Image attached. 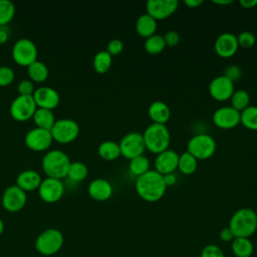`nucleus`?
<instances>
[{
    "mask_svg": "<svg viewBox=\"0 0 257 257\" xmlns=\"http://www.w3.org/2000/svg\"><path fill=\"white\" fill-rule=\"evenodd\" d=\"M37 107L52 109L59 103V93L50 86H39L35 88L32 94Z\"/></svg>",
    "mask_w": 257,
    "mask_h": 257,
    "instance_id": "obj_19",
    "label": "nucleus"
},
{
    "mask_svg": "<svg viewBox=\"0 0 257 257\" xmlns=\"http://www.w3.org/2000/svg\"><path fill=\"white\" fill-rule=\"evenodd\" d=\"M123 49V42L120 39L114 38L111 39L106 46V51L112 56V55H117L119 54Z\"/></svg>",
    "mask_w": 257,
    "mask_h": 257,
    "instance_id": "obj_41",
    "label": "nucleus"
},
{
    "mask_svg": "<svg viewBox=\"0 0 257 257\" xmlns=\"http://www.w3.org/2000/svg\"><path fill=\"white\" fill-rule=\"evenodd\" d=\"M240 123L250 131H257V105H249L240 111Z\"/></svg>",
    "mask_w": 257,
    "mask_h": 257,
    "instance_id": "obj_29",
    "label": "nucleus"
},
{
    "mask_svg": "<svg viewBox=\"0 0 257 257\" xmlns=\"http://www.w3.org/2000/svg\"><path fill=\"white\" fill-rule=\"evenodd\" d=\"M3 231H4V223H3V221L0 219V235L3 233Z\"/></svg>",
    "mask_w": 257,
    "mask_h": 257,
    "instance_id": "obj_49",
    "label": "nucleus"
},
{
    "mask_svg": "<svg viewBox=\"0 0 257 257\" xmlns=\"http://www.w3.org/2000/svg\"><path fill=\"white\" fill-rule=\"evenodd\" d=\"M18 91L19 94H24V95H32L35 88L34 84L30 79H22L18 83Z\"/></svg>",
    "mask_w": 257,
    "mask_h": 257,
    "instance_id": "obj_40",
    "label": "nucleus"
},
{
    "mask_svg": "<svg viewBox=\"0 0 257 257\" xmlns=\"http://www.w3.org/2000/svg\"><path fill=\"white\" fill-rule=\"evenodd\" d=\"M15 14V5L11 0H0V25L8 23Z\"/></svg>",
    "mask_w": 257,
    "mask_h": 257,
    "instance_id": "obj_35",
    "label": "nucleus"
},
{
    "mask_svg": "<svg viewBox=\"0 0 257 257\" xmlns=\"http://www.w3.org/2000/svg\"><path fill=\"white\" fill-rule=\"evenodd\" d=\"M52 139L59 143H69L75 140L79 134V125L72 118L56 119L50 130Z\"/></svg>",
    "mask_w": 257,
    "mask_h": 257,
    "instance_id": "obj_8",
    "label": "nucleus"
},
{
    "mask_svg": "<svg viewBox=\"0 0 257 257\" xmlns=\"http://www.w3.org/2000/svg\"><path fill=\"white\" fill-rule=\"evenodd\" d=\"M200 257H225L221 247L216 244H208L203 247Z\"/></svg>",
    "mask_w": 257,
    "mask_h": 257,
    "instance_id": "obj_37",
    "label": "nucleus"
},
{
    "mask_svg": "<svg viewBox=\"0 0 257 257\" xmlns=\"http://www.w3.org/2000/svg\"><path fill=\"white\" fill-rule=\"evenodd\" d=\"M223 75L226 76L227 78H229L231 81L235 82L240 79V77L242 75V69L240 68V66H238L236 64L228 65L227 67H225Z\"/></svg>",
    "mask_w": 257,
    "mask_h": 257,
    "instance_id": "obj_39",
    "label": "nucleus"
},
{
    "mask_svg": "<svg viewBox=\"0 0 257 257\" xmlns=\"http://www.w3.org/2000/svg\"><path fill=\"white\" fill-rule=\"evenodd\" d=\"M239 4L245 9H251L257 5V0H240Z\"/></svg>",
    "mask_w": 257,
    "mask_h": 257,
    "instance_id": "obj_45",
    "label": "nucleus"
},
{
    "mask_svg": "<svg viewBox=\"0 0 257 257\" xmlns=\"http://www.w3.org/2000/svg\"><path fill=\"white\" fill-rule=\"evenodd\" d=\"M164 37V40H165V43H166V46L169 45V46H175L179 43L180 41V34L175 31V30H169L165 33V35H163Z\"/></svg>",
    "mask_w": 257,
    "mask_h": 257,
    "instance_id": "obj_42",
    "label": "nucleus"
},
{
    "mask_svg": "<svg viewBox=\"0 0 257 257\" xmlns=\"http://www.w3.org/2000/svg\"><path fill=\"white\" fill-rule=\"evenodd\" d=\"M219 237L223 242H232L235 239V236L229 227L223 228L219 233Z\"/></svg>",
    "mask_w": 257,
    "mask_h": 257,
    "instance_id": "obj_43",
    "label": "nucleus"
},
{
    "mask_svg": "<svg viewBox=\"0 0 257 257\" xmlns=\"http://www.w3.org/2000/svg\"><path fill=\"white\" fill-rule=\"evenodd\" d=\"M135 188L137 194L149 203L160 201L167 191L163 175L155 170H150L144 175L137 177Z\"/></svg>",
    "mask_w": 257,
    "mask_h": 257,
    "instance_id": "obj_1",
    "label": "nucleus"
},
{
    "mask_svg": "<svg viewBox=\"0 0 257 257\" xmlns=\"http://www.w3.org/2000/svg\"><path fill=\"white\" fill-rule=\"evenodd\" d=\"M198 167V160L187 151L179 155L178 169L184 175H192L196 172Z\"/></svg>",
    "mask_w": 257,
    "mask_h": 257,
    "instance_id": "obj_27",
    "label": "nucleus"
},
{
    "mask_svg": "<svg viewBox=\"0 0 257 257\" xmlns=\"http://www.w3.org/2000/svg\"><path fill=\"white\" fill-rule=\"evenodd\" d=\"M112 56L106 50H100L95 53L92 60V65L96 72L104 73L110 68Z\"/></svg>",
    "mask_w": 257,
    "mask_h": 257,
    "instance_id": "obj_30",
    "label": "nucleus"
},
{
    "mask_svg": "<svg viewBox=\"0 0 257 257\" xmlns=\"http://www.w3.org/2000/svg\"><path fill=\"white\" fill-rule=\"evenodd\" d=\"M32 117L36 126L44 130H48V131L51 130V127L53 126L56 120L54 113L52 112L51 109L41 108V107L36 108Z\"/></svg>",
    "mask_w": 257,
    "mask_h": 257,
    "instance_id": "obj_25",
    "label": "nucleus"
},
{
    "mask_svg": "<svg viewBox=\"0 0 257 257\" xmlns=\"http://www.w3.org/2000/svg\"><path fill=\"white\" fill-rule=\"evenodd\" d=\"M87 191L92 199L96 201H105L109 199L112 194V186L107 180L96 178L89 183Z\"/></svg>",
    "mask_w": 257,
    "mask_h": 257,
    "instance_id": "obj_20",
    "label": "nucleus"
},
{
    "mask_svg": "<svg viewBox=\"0 0 257 257\" xmlns=\"http://www.w3.org/2000/svg\"><path fill=\"white\" fill-rule=\"evenodd\" d=\"M209 93L217 101H226L231 98L234 92V82L226 76L218 75L209 83Z\"/></svg>",
    "mask_w": 257,
    "mask_h": 257,
    "instance_id": "obj_15",
    "label": "nucleus"
},
{
    "mask_svg": "<svg viewBox=\"0 0 257 257\" xmlns=\"http://www.w3.org/2000/svg\"><path fill=\"white\" fill-rule=\"evenodd\" d=\"M144 47H145V50L150 54L161 53L166 47V43H165L163 35L156 33V34L146 38Z\"/></svg>",
    "mask_w": 257,
    "mask_h": 257,
    "instance_id": "obj_33",
    "label": "nucleus"
},
{
    "mask_svg": "<svg viewBox=\"0 0 257 257\" xmlns=\"http://www.w3.org/2000/svg\"><path fill=\"white\" fill-rule=\"evenodd\" d=\"M184 4L189 8H198L203 4V0H185Z\"/></svg>",
    "mask_w": 257,
    "mask_h": 257,
    "instance_id": "obj_46",
    "label": "nucleus"
},
{
    "mask_svg": "<svg viewBox=\"0 0 257 257\" xmlns=\"http://www.w3.org/2000/svg\"><path fill=\"white\" fill-rule=\"evenodd\" d=\"M216 142L208 134H197L193 136L187 144V152L198 161L211 158L216 151Z\"/></svg>",
    "mask_w": 257,
    "mask_h": 257,
    "instance_id": "obj_5",
    "label": "nucleus"
},
{
    "mask_svg": "<svg viewBox=\"0 0 257 257\" xmlns=\"http://www.w3.org/2000/svg\"><path fill=\"white\" fill-rule=\"evenodd\" d=\"M237 40H238L239 47L248 49V48L252 47L255 44L256 37L252 32L245 30V31H241L237 35Z\"/></svg>",
    "mask_w": 257,
    "mask_h": 257,
    "instance_id": "obj_36",
    "label": "nucleus"
},
{
    "mask_svg": "<svg viewBox=\"0 0 257 257\" xmlns=\"http://www.w3.org/2000/svg\"><path fill=\"white\" fill-rule=\"evenodd\" d=\"M164 181H165V184L168 187H172L174 185L177 184V176L175 175V173H171V174H167V175H164Z\"/></svg>",
    "mask_w": 257,
    "mask_h": 257,
    "instance_id": "obj_44",
    "label": "nucleus"
},
{
    "mask_svg": "<svg viewBox=\"0 0 257 257\" xmlns=\"http://www.w3.org/2000/svg\"><path fill=\"white\" fill-rule=\"evenodd\" d=\"M68 155L58 149L48 151L42 158V168L47 177L62 179L67 175L70 165Z\"/></svg>",
    "mask_w": 257,
    "mask_h": 257,
    "instance_id": "obj_4",
    "label": "nucleus"
},
{
    "mask_svg": "<svg viewBox=\"0 0 257 257\" xmlns=\"http://www.w3.org/2000/svg\"><path fill=\"white\" fill-rule=\"evenodd\" d=\"M64 193V185L61 179L47 177L43 179L38 187V194L40 198L47 203H54L58 201Z\"/></svg>",
    "mask_w": 257,
    "mask_h": 257,
    "instance_id": "obj_14",
    "label": "nucleus"
},
{
    "mask_svg": "<svg viewBox=\"0 0 257 257\" xmlns=\"http://www.w3.org/2000/svg\"><path fill=\"white\" fill-rule=\"evenodd\" d=\"M26 192L16 184L8 186L2 195V205L10 212H17L21 210L26 204Z\"/></svg>",
    "mask_w": 257,
    "mask_h": 257,
    "instance_id": "obj_12",
    "label": "nucleus"
},
{
    "mask_svg": "<svg viewBox=\"0 0 257 257\" xmlns=\"http://www.w3.org/2000/svg\"><path fill=\"white\" fill-rule=\"evenodd\" d=\"M148 114L154 123L166 124L171 117V110L165 101L155 100L149 105Z\"/></svg>",
    "mask_w": 257,
    "mask_h": 257,
    "instance_id": "obj_21",
    "label": "nucleus"
},
{
    "mask_svg": "<svg viewBox=\"0 0 257 257\" xmlns=\"http://www.w3.org/2000/svg\"><path fill=\"white\" fill-rule=\"evenodd\" d=\"M231 250L235 257H251L254 246L250 238H235L231 242Z\"/></svg>",
    "mask_w": 257,
    "mask_h": 257,
    "instance_id": "obj_24",
    "label": "nucleus"
},
{
    "mask_svg": "<svg viewBox=\"0 0 257 257\" xmlns=\"http://www.w3.org/2000/svg\"><path fill=\"white\" fill-rule=\"evenodd\" d=\"M63 241V235L59 230L49 228L38 235L35 241V247L42 255L50 256L54 255L61 249Z\"/></svg>",
    "mask_w": 257,
    "mask_h": 257,
    "instance_id": "obj_6",
    "label": "nucleus"
},
{
    "mask_svg": "<svg viewBox=\"0 0 257 257\" xmlns=\"http://www.w3.org/2000/svg\"><path fill=\"white\" fill-rule=\"evenodd\" d=\"M14 61L22 66H28L37 59V47L29 38H19L12 47Z\"/></svg>",
    "mask_w": 257,
    "mask_h": 257,
    "instance_id": "obj_7",
    "label": "nucleus"
},
{
    "mask_svg": "<svg viewBox=\"0 0 257 257\" xmlns=\"http://www.w3.org/2000/svg\"><path fill=\"white\" fill-rule=\"evenodd\" d=\"M214 124L222 130H230L240 123V111L231 105L218 107L212 115Z\"/></svg>",
    "mask_w": 257,
    "mask_h": 257,
    "instance_id": "obj_11",
    "label": "nucleus"
},
{
    "mask_svg": "<svg viewBox=\"0 0 257 257\" xmlns=\"http://www.w3.org/2000/svg\"><path fill=\"white\" fill-rule=\"evenodd\" d=\"M128 170L133 175L140 177L151 170L150 169V161L144 155L133 158L132 160H130Z\"/></svg>",
    "mask_w": 257,
    "mask_h": 257,
    "instance_id": "obj_31",
    "label": "nucleus"
},
{
    "mask_svg": "<svg viewBox=\"0 0 257 257\" xmlns=\"http://www.w3.org/2000/svg\"><path fill=\"white\" fill-rule=\"evenodd\" d=\"M212 3L223 6V5H229L233 3V0H212Z\"/></svg>",
    "mask_w": 257,
    "mask_h": 257,
    "instance_id": "obj_48",
    "label": "nucleus"
},
{
    "mask_svg": "<svg viewBox=\"0 0 257 257\" xmlns=\"http://www.w3.org/2000/svg\"><path fill=\"white\" fill-rule=\"evenodd\" d=\"M230 100L231 106L237 109L238 111H242L250 105V95L245 89L234 90Z\"/></svg>",
    "mask_w": 257,
    "mask_h": 257,
    "instance_id": "obj_34",
    "label": "nucleus"
},
{
    "mask_svg": "<svg viewBox=\"0 0 257 257\" xmlns=\"http://www.w3.org/2000/svg\"><path fill=\"white\" fill-rule=\"evenodd\" d=\"M25 144L33 151H44L48 149L53 141L50 131L35 126L27 132L24 138Z\"/></svg>",
    "mask_w": 257,
    "mask_h": 257,
    "instance_id": "obj_16",
    "label": "nucleus"
},
{
    "mask_svg": "<svg viewBox=\"0 0 257 257\" xmlns=\"http://www.w3.org/2000/svg\"><path fill=\"white\" fill-rule=\"evenodd\" d=\"M157 27V20L150 16L148 13L140 15L136 21V31L140 36L144 38H148L156 34Z\"/></svg>",
    "mask_w": 257,
    "mask_h": 257,
    "instance_id": "obj_23",
    "label": "nucleus"
},
{
    "mask_svg": "<svg viewBox=\"0 0 257 257\" xmlns=\"http://www.w3.org/2000/svg\"><path fill=\"white\" fill-rule=\"evenodd\" d=\"M87 174L88 169L84 163L80 161H73L70 162L66 176L74 182H80L87 177Z\"/></svg>",
    "mask_w": 257,
    "mask_h": 257,
    "instance_id": "obj_32",
    "label": "nucleus"
},
{
    "mask_svg": "<svg viewBox=\"0 0 257 257\" xmlns=\"http://www.w3.org/2000/svg\"><path fill=\"white\" fill-rule=\"evenodd\" d=\"M99 157L105 161H113L120 155V149L118 143L114 141H104L99 144L97 148Z\"/></svg>",
    "mask_w": 257,
    "mask_h": 257,
    "instance_id": "obj_26",
    "label": "nucleus"
},
{
    "mask_svg": "<svg viewBox=\"0 0 257 257\" xmlns=\"http://www.w3.org/2000/svg\"><path fill=\"white\" fill-rule=\"evenodd\" d=\"M14 70L7 65L0 66V86H5L10 84L14 79Z\"/></svg>",
    "mask_w": 257,
    "mask_h": 257,
    "instance_id": "obj_38",
    "label": "nucleus"
},
{
    "mask_svg": "<svg viewBox=\"0 0 257 257\" xmlns=\"http://www.w3.org/2000/svg\"><path fill=\"white\" fill-rule=\"evenodd\" d=\"M27 71L29 77L37 82L44 81L49 74V70L46 64L37 59L27 66Z\"/></svg>",
    "mask_w": 257,
    "mask_h": 257,
    "instance_id": "obj_28",
    "label": "nucleus"
},
{
    "mask_svg": "<svg viewBox=\"0 0 257 257\" xmlns=\"http://www.w3.org/2000/svg\"><path fill=\"white\" fill-rule=\"evenodd\" d=\"M37 105L32 95L19 94L10 104V113L13 118L19 121H24L33 116Z\"/></svg>",
    "mask_w": 257,
    "mask_h": 257,
    "instance_id": "obj_10",
    "label": "nucleus"
},
{
    "mask_svg": "<svg viewBox=\"0 0 257 257\" xmlns=\"http://www.w3.org/2000/svg\"><path fill=\"white\" fill-rule=\"evenodd\" d=\"M118 145L120 149V155L128 160L144 155L146 150L143 134L138 132H131L125 134L120 139Z\"/></svg>",
    "mask_w": 257,
    "mask_h": 257,
    "instance_id": "obj_9",
    "label": "nucleus"
},
{
    "mask_svg": "<svg viewBox=\"0 0 257 257\" xmlns=\"http://www.w3.org/2000/svg\"><path fill=\"white\" fill-rule=\"evenodd\" d=\"M178 7L177 0H149L146 3V13L158 21L170 17Z\"/></svg>",
    "mask_w": 257,
    "mask_h": 257,
    "instance_id": "obj_13",
    "label": "nucleus"
},
{
    "mask_svg": "<svg viewBox=\"0 0 257 257\" xmlns=\"http://www.w3.org/2000/svg\"><path fill=\"white\" fill-rule=\"evenodd\" d=\"M42 179L40 174L32 169L24 170L20 172L16 177V185L23 189L25 192L37 189Z\"/></svg>",
    "mask_w": 257,
    "mask_h": 257,
    "instance_id": "obj_22",
    "label": "nucleus"
},
{
    "mask_svg": "<svg viewBox=\"0 0 257 257\" xmlns=\"http://www.w3.org/2000/svg\"><path fill=\"white\" fill-rule=\"evenodd\" d=\"M228 227L235 238H250L257 230V213L248 207L240 208L232 215Z\"/></svg>",
    "mask_w": 257,
    "mask_h": 257,
    "instance_id": "obj_2",
    "label": "nucleus"
},
{
    "mask_svg": "<svg viewBox=\"0 0 257 257\" xmlns=\"http://www.w3.org/2000/svg\"><path fill=\"white\" fill-rule=\"evenodd\" d=\"M178 162L179 154L176 151L168 149L157 155L154 161V170L163 176L171 174L178 169Z\"/></svg>",
    "mask_w": 257,
    "mask_h": 257,
    "instance_id": "obj_18",
    "label": "nucleus"
},
{
    "mask_svg": "<svg viewBox=\"0 0 257 257\" xmlns=\"http://www.w3.org/2000/svg\"><path fill=\"white\" fill-rule=\"evenodd\" d=\"M143 138L146 150L156 155L168 150L171 143V134L166 124L152 122L145 128Z\"/></svg>",
    "mask_w": 257,
    "mask_h": 257,
    "instance_id": "obj_3",
    "label": "nucleus"
},
{
    "mask_svg": "<svg viewBox=\"0 0 257 257\" xmlns=\"http://www.w3.org/2000/svg\"><path fill=\"white\" fill-rule=\"evenodd\" d=\"M8 39V33L5 29L0 28V43H4L6 42V40Z\"/></svg>",
    "mask_w": 257,
    "mask_h": 257,
    "instance_id": "obj_47",
    "label": "nucleus"
},
{
    "mask_svg": "<svg viewBox=\"0 0 257 257\" xmlns=\"http://www.w3.org/2000/svg\"><path fill=\"white\" fill-rule=\"evenodd\" d=\"M214 48L216 53L222 58L232 57L238 50L237 35L232 32H223L215 40Z\"/></svg>",
    "mask_w": 257,
    "mask_h": 257,
    "instance_id": "obj_17",
    "label": "nucleus"
}]
</instances>
